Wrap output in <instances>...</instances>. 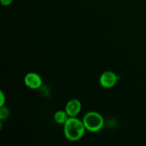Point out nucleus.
Instances as JSON below:
<instances>
[{
  "label": "nucleus",
  "instance_id": "1a4fd4ad",
  "mask_svg": "<svg viewBox=\"0 0 146 146\" xmlns=\"http://www.w3.org/2000/svg\"><path fill=\"white\" fill-rule=\"evenodd\" d=\"M0 1L3 6H9L12 3L13 0H0Z\"/></svg>",
  "mask_w": 146,
  "mask_h": 146
},
{
  "label": "nucleus",
  "instance_id": "423d86ee",
  "mask_svg": "<svg viewBox=\"0 0 146 146\" xmlns=\"http://www.w3.org/2000/svg\"><path fill=\"white\" fill-rule=\"evenodd\" d=\"M54 118L58 124L64 125L65 123L67 121V120L69 118V116L67 114V113L66 112V111H58L54 114Z\"/></svg>",
  "mask_w": 146,
  "mask_h": 146
},
{
  "label": "nucleus",
  "instance_id": "0eeeda50",
  "mask_svg": "<svg viewBox=\"0 0 146 146\" xmlns=\"http://www.w3.org/2000/svg\"><path fill=\"white\" fill-rule=\"evenodd\" d=\"M9 115V111L8 108L4 106L1 107V109H0V119L1 121L7 119Z\"/></svg>",
  "mask_w": 146,
  "mask_h": 146
},
{
  "label": "nucleus",
  "instance_id": "f257e3e1",
  "mask_svg": "<svg viewBox=\"0 0 146 146\" xmlns=\"http://www.w3.org/2000/svg\"><path fill=\"white\" fill-rule=\"evenodd\" d=\"M64 125V135L70 141H79L86 130L83 121L76 117H69Z\"/></svg>",
  "mask_w": 146,
  "mask_h": 146
},
{
  "label": "nucleus",
  "instance_id": "7ed1b4c3",
  "mask_svg": "<svg viewBox=\"0 0 146 146\" xmlns=\"http://www.w3.org/2000/svg\"><path fill=\"white\" fill-rule=\"evenodd\" d=\"M120 77L112 71H105L101 74L99 82L102 87L105 88H111L116 84Z\"/></svg>",
  "mask_w": 146,
  "mask_h": 146
},
{
  "label": "nucleus",
  "instance_id": "6e6552de",
  "mask_svg": "<svg viewBox=\"0 0 146 146\" xmlns=\"http://www.w3.org/2000/svg\"><path fill=\"white\" fill-rule=\"evenodd\" d=\"M0 96H1V99H0V107H3L4 105V103H5V96H4V94H3L2 91L0 92Z\"/></svg>",
  "mask_w": 146,
  "mask_h": 146
},
{
  "label": "nucleus",
  "instance_id": "f03ea898",
  "mask_svg": "<svg viewBox=\"0 0 146 146\" xmlns=\"http://www.w3.org/2000/svg\"><path fill=\"white\" fill-rule=\"evenodd\" d=\"M83 123L87 131L96 133L102 129L104 125V119L98 113L91 111L86 114L83 119Z\"/></svg>",
  "mask_w": 146,
  "mask_h": 146
},
{
  "label": "nucleus",
  "instance_id": "39448f33",
  "mask_svg": "<svg viewBox=\"0 0 146 146\" xmlns=\"http://www.w3.org/2000/svg\"><path fill=\"white\" fill-rule=\"evenodd\" d=\"M81 110V104L78 99H71L67 103L65 111L69 117H76Z\"/></svg>",
  "mask_w": 146,
  "mask_h": 146
},
{
  "label": "nucleus",
  "instance_id": "20e7f679",
  "mask_svg": "<svg viewBox=\"0 0 146 146\" xmlns=\"http://www.w3.org/2000/svg\"><path fill=\"white\" fill-rule=\"evenodd\" d=\"M24 83L26 86L31 89H38L42 85V79L38 74L31 72L26 75Z\"/></svg>",
  "mask_w": 146,
  "mask_h": 146
}]
</instances>
